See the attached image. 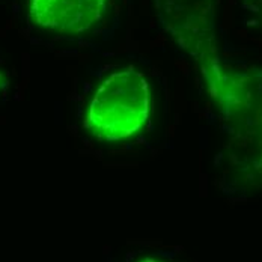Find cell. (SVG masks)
<instances>
[{
	"label": "cell",
	"instance_id": "6da1fadb",
	"mask_svg": "<svg viewBox=\"0 0 262 262\" xmlns=\"http://www.w3.org/2000/svg\"><path fill=\"white\" fill-rule=\"evenodd\" d=\"M202 79L217 107L231 164L262 183V68L222 62Z\"/></svg>",
	"mask_w": 262,
	"mask_h": 262
},
{
	"label": "cell",
	"instance_id": "3957f363",
	"mask_svg": "<svg viewBox=\"0 0 262 262\" xmlns=\"http://www.w3.org/2000/svg\"><path fill=\"white\" fill-rule=\"evenodd\" d=\"M154 6L161 29L196 62L201 74L223 62L217 41L220 0H154Z\"/></svg>",
	"mask_w": 262,
	"mask_h": 262
},
{
	"label": "cell",
	"instance_id": "5b68a950",
	"mask_svg": "<svg viewBox=\"0 0 262 262\" xmlns=\"http://www.w3.org/2000/svg\"><path fill=\"white\" fill-rule=\"evenodd\" d=\"M243 9L262 26V0H241Z\"/></svg>",
	"mask_w": 262,
	"mask_h": 262
},
{
	"label": "cell",
	"instance_id": "277c9868",
	"mask_svg": "<svg viewBox=\"0 0 262 262\" xmlns=\"http://www.w3.org/2000/svg\"><path fill=\"white\" fill-rule=\"evenodd\" d=\"M107 0H29L33 26L56 33H80L95 26Z\"/></svg>",
	"mask_w": 262,
	"mask_h": 262
},
{
	"label": "cell",
	"instance_id": "8992f818",
	"mask_svg": "<svg viewBox=\"0 0 262 262\" xmlns=\"http://www.w3.org/2000/svg\"><path fill=\"white\" fill-rule=\"evenodd\" d=\"M8 86V77L0 71V91H3Z\"/></svg>",
	"mask_w": 262,
	"mask_h": 262
},
{
	"label": "cell",
	"instance_id": "52a82bcc",
	"mask_svg": "<svg viewBox=\"0 0 262 262\" xmlns=\"http://www.w3.org/2000/svg\"><path fill=\"white\" fill-rule=\"evenodd\" d=\"M140 262H163V261H158L156 258H145V259H142Z\"/></svg>",
	"mask_w": 262,
	"mask_h": 262
},
{
	"label": "cell",
	"instance_id": "7a4b0ae2",
	"mask_svg": "<svg viewBox=\"0 0 262 262\" xmlns=\"http://www.w3.org/2000/svg\"><path fill=\"white\" fill-rule=\"evenodd\" d=\"M149 112L148 81L134 68H125L100 84L86 112L84 127L101 140H124L146 125Z\"/></svg>",
	"mask_w": 262,
	"mask_h": 262
}]
</instances>
